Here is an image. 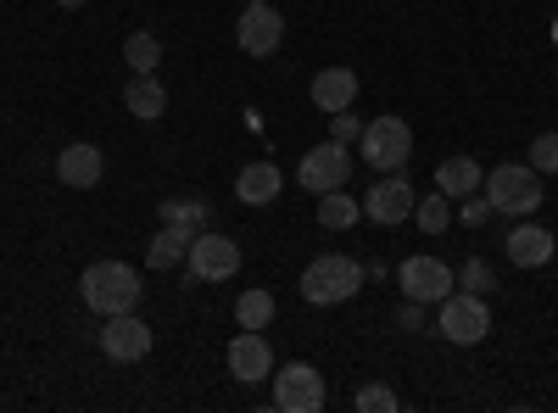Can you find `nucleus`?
<instances>
[{
    "label": "nucleus",
    "mask_w": 558,
    "mask_h": 413,
    "mask_svg": "<svg viewBox=\"0 0 558 413\" xmlns=\"http://www.w3.org/2000/svg\"><path fill=\"white\" fill-rule=\"evenodd\" d=\"M140 268H129V263H118V257H107V263H89L84 274H78V296H84V307L89 313H134L140 307Z\"/></svg>",
    "instance_id": "obj_1"
},
{
    "label": "nucleus",
    "mask_w": 558,
    "mask_h": 413,
    "mask_svg": "<svg viewBox=\"0 0 558 413\" xmlns=\"http://www.w3.org/2000/svg\"><path fill=\"white\" fill-rule=\"evenodd\" d=\"M363 286V263L357 257H341V252H324L302 268V296L313 307H336V302H352Z\"/></svg>",
    "instance_id": "obj_2"
},
{
    "label": "nucleus",
    "mask_w": 558,
    "mask_h": 413,
    "mask_svg": "<svg viewBox=\"0 0 558 413\" xmlns=\"http://www.w3.org/2000/svg\"><path fill=\"white\" fill-rule=\"evenodd\" d=\"M486 202H492V212H508V218H531L536 207H542V173L531 168V162H502V168H492L486 173Z\"/></svg>",
    "instance_id": "obj_3"
},
{
    "label": "nucleus",
    "mask_w": 558,
    "mask_h": 413,
    "mask_svg": "<svg viewBox=\"0 0 558 413\" xmlns=\"http://www.w3.org/2000/svg\"><path fill=\"white\" fill-rule=\"evenodd\" d=\"M357 151H363V162L368 168H380V173H402L408 168V157H413V129L402 123V118H368L363 123V134H357Z\"/></svg>",
    "instance_id": "obj_4"
},
{
    "label": "nucleus",
    "mask_w": 558,
    "mask_h": 413,
    "mask_svg": "<svg viewBox=\"0 0 558 413\" xmlns=\"http://www.w3.org/2000/svg\"><path fill=\"white\" fill-rule=\"evenodd\" d=\"M184 263H191V280L223 286V280H235V274H241V246L229 241V235H218V229H196Z\"/></svg>",
    "instance_id": "obj_5"
},
{
    "label": "nucleus",
    "mask_w": 558,
    "mask_h": 413,
    "mask_svg": "<svg viewBox=\"0 0 558 413\" xmlns=\"http://www.w3.org/2000/svg\"><path fill=\"white\" fill-rule=\"evenodd\" d=\"M330 391H324V375L313 363H286V369L274 375V408L279 413H324Z\"/></svg>",
    "instance_id": "obj_6"
},
{
    "label": "nucleus",
    "mask_w": 558,
    "mask_h": 413,
    "mask_svg": "<svg viewBox=\"0 0 558 413\" xmlns=\"http://www.w3.org/2000/svg\"><path fill=\"white\" fill-rule=\"evenodd\" d=\"M452 347H481L486 330H492V307L475 296V291H458V296H441V325H436Z\"/></svg>",
    "instance_id": "obj_7"
},
{
    "label": "nucleus",
    "mask_w": 558,
    "mask_h": 413,
    "mask_svg": "<svg viewBox=\"0 0 558 413\" xmlns=\"http://www.w3.org/2000/svg\"><path fill=\"white\" fill-rule=\"evenodd\" d=\"M347 179H352V151H347L341 141H324V146H313V151L302 157V168H296V185H302L307 196L341 191Z\"/></svg>",
    "instance_id": "obj_8"
},
{
    "label": "nucleus",
    "mask_w": 558,
    "mask_h": 413,
    "mask_svg": "<svg viewBox=\"0 0 558 413\" xmlns=\"http://www.w3.org/2000/svg\"><path fill=\"white\" fill-rule=\"evenodd\" d=\"M279 39H286V17H279V7H268V0H246L241 17H235V45L246 57H274Z\"/></svg>",
    "instance_id": "obj_9"
},
{
    "label": "nucleus",
    "mask_w": 558,
    "mask_h": 413,
    "mask_svg": "<svg viewBox=\"0 0 558 413\" xmlns=\"http://www.w3.org/2000/svg\"><path fill=\"white\" fill-rule=\"evenodd\" d=\"M397 286H402V296L408 302H418V307H441V296H452V268L441 263V257H408L402 268H397Z\"/></svg>",
    "instance_id": "obj_10"
},
{
    "label": "nucleus",
    "mask_w": 558,
    "mask_h": 413,
    "mask_svg": "<svg viewBox=\"0 0 558 413\" xmlns=\"http://www.w3.org/2000/svg\"><path fill=\"white\" fill-rule=\"evenodd\" d=\"M151 325L140 313H107L101 318V352L112 357V363H134V357H146L151 352Z\"/></svg>",
    "instance_id": "obj_11"
},
{
    "label": "nucleus",
    "mask_w": 558,
    "mask_h": 413,
    "mask_svg": "<svg viewBox=\"0 0 558 413\" xmlns=\"http://www.w3.org/2000/svg\"><path fill=\"white\" fill-rule=\"evenodd\" d=\"M363 212H368V223H380V229H391V223H408L413 218V185L402 173H386L380 185H368V196H363Z\"/></svg>",
    "instance_id": "obj_12"
},
{
    "label": "nucleus",
    "mask_w": 558,
    "mask_h": 413,
    "mask_svg": "<svg viewBox=\"0 0 558 413\" xmlns=\"http://www.w3.org/2000/svg\"><path fill=\"white\" fill-rule=\"evenodd\" d=\"M101 173H107V151H101V146L73 141V146L57 151V179H62L68 191H96Z\"/></svg>",
    "instance_id": "obj_13"
},
{
    "label": "nucleus",
    "mask_w": 558,
    "mask_h": 413,
    "mask_svg": "<svg viewBox=\"0 0 558 413\" xmlns=\"http://www.w3.org/2000/svg\"><path fill=\"white\" fill-rule=\"evenodd\" d=\"M229 375H235L241 386H257V380L274 375V352H268L263 330H241L235 341H229Z\"/></svg>",
    "instance_id": "obj_14"
},
{
    "label": "nucleus",
    "mask_w": 558,
    "mask_h": 413,
    "mask_svg": "<svg viewBox=\"0 0 558 413\" xmlns=\"http://www.w3.org/2000/svg\"><path fill=\"white\" fill-rule=\"evenodd\" d=\"M553 235L542 223H520V229H508V241H502V252H508V263L514 268H547L553 263Z\"/></svg>",
    "instance_id": "obj_15"
},
{
    "label": "nucleus",
    "mask_w": 558,
    "mask_h": 413,
    "mask_svg": "<svg viewBox=\"0 0 558 413\" xmlns=\"http://www.w3.org/2000/svg\"><path fill=\"white\" fill-rule=\"evenodd\" d=\"M279 191H286V173H279V162H246L241 173H235V196L246 202V207H268V202H279Z\"/></svg>",
    "instance_id": "obj_16"
},
{
    "label": "nucleus",
    "mask_w": 558,
    "mask_h": 413,
    "mask_svg": "<svg viewBox=\"0 0 558 413\" xmlns=\"http://www.w3.org/2000/svg\"><path fill=\"white\" fill-rule=\"evenodd\" d=\"M357 101V73L352 68H324L313 78V107L318 112H347Z\"/></svg>",
    "instance_id": "obj_17"
},
{
    "label": "nucleus",
    "mask_w": 558,
    "mask_h": 413,
    "mask_svg": "<svg viewBox=\"0 0 558 413\" xmlns=\"http://www.w3.org/2000/svg\"><path fill=\"white\" fill-rule=\"evenodd\" d=\"M123 107H129L134 118L157 123V118L168 112V89H162V78H157V73H134V78L123 84Z\"/></svg>",
    "instance_id": "obj_18"
},
{
    "label": "nucleus",
    "mask_w": 558,
    "mask_h": 413,
    "mask_svg": "<svg viewBox=\"0 0 558 413\" xmlns=\"http://www.w3.org/2000/svg\"><path fill=\"white\" fill-rule=\"evenodd\" d=\"M481 185H486V173H481L475 157H441L436 162V191L441 196H458L463 202V196H475Z\"/></svg>",
    "instance_id": "obj_19"
},
{
    "label": "nucleus",
    "mask_w": 558,
    "mask_h": 413,
    "mask_svg": "<svg viewBox=\"0 0 558 413\" xmlns=\"http://www.w3.org/2000/svg\"><path fill=\"white\" fill-rule=\"evenodd\" d=\"M191 235H196L191 223H162L157 235H151V246H146V263L151 268H179L184 252H191Z\"/></svg>",
    "instance_id": "obj_20"
},
{
    "label": "nucleus",
    "mask_w": 558,
    "mask_h": 413,
    "mask_svg": "<svg viewBox=\"0 0 558 413\" xmlns=\"http://www.w3.org/2000/svg\"><path fill=\"white\" fill-rule=\"evenodd\" d=\"M274 313H279V307H274V296H268L263 286L235 296V325H241V330H268V325H274Z\"/></svg>",
    "instance_id": "obj_21"
},
{
    "label": "nucleus",
    "mask_w": 558,
    "mask_h": 413,
    "mask_svg": "<svg viewBox=\"0 0 558 413\" xmlns=\"http://www.w3.org/2000/svg\"><path fill=\"white\" fill-rule=\"evenodd\" d=\"M363 218V202L357 196H341V191H324L318 196V223L324 229H352Z\"/></svg>",
    "instance_id": "obj_22"
},
{
    "label": "nucleus",
    "mask_w": 558,
    "mask_h": 413,
    "mask_svg": "<svg viewBox=\"0 0 558 413\" xmlns=\"http://www.w3.org/2000/svg\"><path fill=\"white\" fill-rule=\"evenodd\" d=\"M413 223L425 229V235H441V229L452 223V196H441V191L436 196H418L413 202Z\"/></svg>",
    "instance_id": "obj_23"
},
{
    "label": "nucleus",
    "mask_w": 558,
    "mask_h": 413,
    "mask_svg": "<svg viewBox=\"0 0 558 413\" xmlns=\"http://www.w3.org/2000/svg\"><path fill=\"white\" fill-rule=\"evenodd\" d=\"M123 62H129L134 73H157V62H162L157 34H129V39H123Z\"/></svg>",
    "instance_id": "obj_24"
},
{
    "label": "nucleus",
    "mask_w": 558,
    "mask_h": 413,
    "mask_svg": "<svg viewBox=\"0 0 558 413\" xmlns=\"http://www.w3.org/2000/svg\"><path fill=\"white\" fill-rule=\"evenodd\" d=\"M357 408H363V413H397L402 402H397V391H391V386H380V380H368V386L357 391Z\"/></svg>",
    "instance_id": "obj_25"
},
{
    "label": "nucleus",
    "mask_w": 558,
    "mask_h": 413,
    "mask_svg": "<svg viewBox=\"0 0 558 413\" xmlns=\"http://www.w3.org/2000/svg\"><path fill=\"white\" fill-rule=\"evenodd\" d=\"M531 168H536V173H558V134H553V129L531 141Z\"/></svg>",
    "instance_id": "obj_26"
},
{
    "label": "nucleus",
    "mask_w": 558,
    "mask_h": 413,
    "mask_svg": "<svg viewBox=\"0 0 558 413\" xmlns=\"http://www.w3.org/2000/svg\"><path fill=\"white\" fill-rule=\"evenodd\" d=\"M162 223H191L196 229V223H207V207L202 202H168L162 207Z\"/></svg>",
    "instance_id": "obj_27"
},
{
    "label": "nucleus",
    "mask_w": 558,
    "mask_h": 413,
    "mask_svg": "<svg viewBox=\"0 0 558 413\" xmlns=\"http://www.w3.org/2000/svg\"><path fill=\"white\" fill-rule=\"evenodd\" d=\"M336 123H330V141H341V146H357V134H363V123L352 118V107L347 112H330Z\"/></svg>",
    "instance_id": "obj_28"
},
{
    "label": "nucleus",
    "mask_w": 558,
    "mask_h": 413,
    "mask_svg": "<svg viewBox=\"0 0 558 413\" xmlns=\"http://www.w3.org/2000/svg\"><path fill=\"white\" fill-rule=\"evenodd\" d=\"M463 286H470L475 296H481V291H492V263H481V257H475L470 268H463Z\"/></svg>",
    "instance_id": "obj_29"
},
{
    "label": "nucleus",
    "mask_w": 558,
    "mask_h": 413,
    "mask_svg": "<svg viewBox=\"0 0 558 413\" xmlns=\"http://www.w3.org/2000/svg\"><path fill=\"white\" fill-rule=\"evenodd\" d=\"M492 218V202L481 196V202H463V223H486Z\"/></svg>",
    "instance_id": "obj_30"
},
{
    "label": "nucleus",
    "mask_w": 558,
    "mask_h": 413,
    "mask_svg": "<svg viewBox=\"0 0 558 413\" xmlns=\"http://www.w3.org/2000/svg\"><path fill=\"white\" fill-rule=\"evenodd\" d=\"M57 7H68V12H78V7H84V0H57Z\"/></svg>",
    "instance_id": "obj_31"
},
{
    "label": "nucleus",
    "mask_w": 558,
    "mask_h": 413,
    "mask_svg": "<svg viewBox=\"0 0 558 413\" xmlns=\"http://www.w3.org/2000/svg\"><path fill=\"white\" fill-rule=\"evenodd\" d=\"M553 45H558V17H553Z\"/></svg>",
    "instance_id": "obj_32"
}]
</instances>
